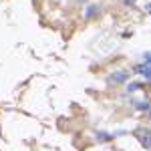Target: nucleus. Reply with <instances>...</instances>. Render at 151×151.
Wrapping results in <instances>:
<instances>
[{
	"mask_svg": "<svg viewBox=\"0 0 151 151\" xmlns=\"http://www.w3.org/2000/svg\"><path fill=\"white\" fill-rule=\"evenodd\" d=\"M127 77H129L127 70H121V73H117V75H113V77H111V81H113V83H123Z\"/></svg>",
	"mask_w": 151,
	"mask_h": 151,
	"instance_id": "nucleus-1",
	"label": "nucleus"
},
{
	"mask_svg": "<svg viewBox=\"0 0 151 151\" xmlns=\"http://www.w3.org/2000/svg\"><path fill=\"white\" fill-rule=\"evenodd\" d=\"M137 73H143L145 79H149V81H151V63H147L145 67H137Z\"/></svg>",
	"mask_w": 151,
	"mask_h": 151,
	"instance_id": "nucleus-2",
	"label": "nucleus"
},
{
	"mask_svg": "<svg viewBox=\"0 0 151 151\" xmlns=\"http://www.w3.org/2000/svg\"><path fill=\"white\" fill-rule=\"evenodd\" d=\"M141 141L145 143V147L151 149V131H143V133H141Z\"/></svg>",
	"mask_w": 151,
	"mask_h": 151,
	"instance_id": "nucleus-3",
	"label": "nucleus"
},
{
	"mask_svg": "<svg viewBox=\"0 0 151 151\" xmlns=\"http://www.w3.org/2000/svg\"><path fill=\"white\" fill-rule=\"evenodd\" d=\"M139 87H141L139 83H131V85H129V87H127V91H131V93H133V91H137Z\"/></svg>",
	"mask_w": 151,
	"mask_h": 151,
	"instance_id": "nucleus-4",
	"label": "nucleus"
},
{
	"mask_svg": "<svg viewBox=\"0 0 151 151\" xmlns=\"http://www.w3.org/2000/svg\"><path fill=\"white\" fill-rule=\"evenodd\" d=\"M99 139H101V141H107V139H111V135H107V133H99Z\"/></svg>",
	"mask_w": 151,
	"mask_h": 151,
	"instance_id": "nucleus-5",
	"label": "nucleus"
},
{
	"mask_svg": "<svg viewBox=\"0 0 151 151\" xmlns=\"http://www.w3.org/2000/svg\"><path fill=\"white\" fill-rule=\"evenodd\" d=\"M145 60H147V63H151V52L147 55V57H145Z\"/></svg>",
	"mask_w": 151,
	"mask_h": 151,
	"instance_id": "nucleus-6",
	"label": "nucleus"
}]
</instances>
